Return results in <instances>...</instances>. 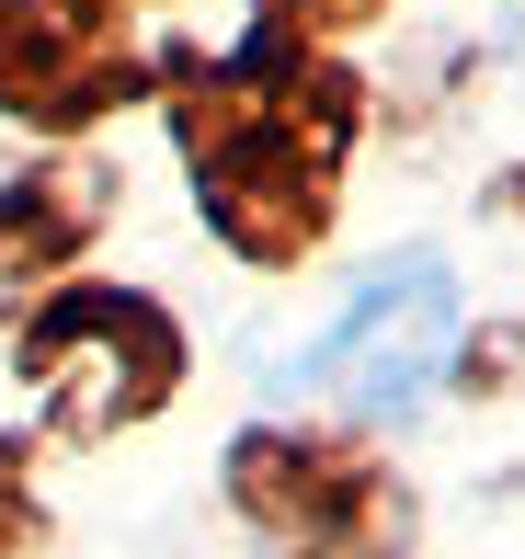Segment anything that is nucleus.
Masks as SVG:
<instances>
[{
	"instance_id": "nucleus-1",
	"label": "nucleus",
	"mask_w": 525,
	"mask_h": 559,
	"mask_svg": "<svg viewBox=\"0 0 525 559\" xmlns=\"http://www.w3.org/2000/svg\"><path fill=\"white\" fill-rule=\"evenodd\" d=\"M343 138H355V92L320 58H297L286 35L240 46L229 69H206V81L183 92L194 194H206V217L229 228L252 263H286V251L320 240Z\"/></svg>"
},
{
	"instance_id": "nucleus-2",
	"label": "nucleus",
	"mask_w": 525,
	"mask_h": 559,
	"mask_svg": "<svg viewBox=\"0 0 525 559\" xmlns=\"http://www.w3.org/2000/svg\"><path fill=\"white\" fill-rule=\"evenodd\" d=\"M23 377L58 400L69 435H115V423H138L148 400H171L183 343H171L160 309H138V297H115V286H81V297H58V309L35 320Z\"/></svg>"
},
{
	"instance_id": "nucleus-3",
	"label": "nucleus",
	"mask_w": 525,
	"mask_h": 559,
	"mask_svg": "<svg viewBox=\"0 0 525 559\" xmlns=\"http://www.w3.org/2000/svg\"><path fill=\"white\" fill-rule=\"evenodd\" d=\"M445 343H457V286H445V263H389L355 286V309L332 320V343H320V389H343V412H411L422 389H434Z\"/></svg>"
},
{
	"instance_id": "nucleus-4",
	"label": "nucleus",
	"mask_w": 525,
	"mask_h": 559,
	"mask_svg": "<svg viewBox=\"0 0 525 559\" xmlns=\"http://www.w3.org/2000/svg\"><path fill=\"white\" fill-rule=\"evenodd\" d=\"M0 548H12V537H0Z\"/></svg>"
}]
</instances>
